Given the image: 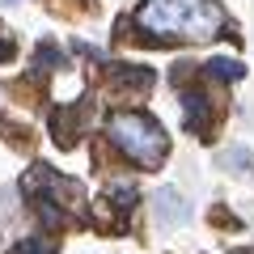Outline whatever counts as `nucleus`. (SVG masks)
<instances>
[{"instance_id":"obj_1","label":"nucleus","mask_w":254,"mask_h":254,"mask_svg":"<svg viewBox=\"0 0 254 254\" xmlns=\"http://www.w3.org/2000/svg\"><path fill=\"white\" fill-rule=\"evenodd\" d=\"M136 26L153 38H216L225 30V13L212 0H144L136 9Z\"/></svg>"},{"instance_id":"obj_2","label":"nucleus","mask_w":254,"mask_h":254,"mask_svg":"<svg viewBox=\"0 0 254 254\" xmlns=\"http://www.w3.org/2000/svg\"><path fill=\"white\" fill-rule=\"evenodd\" d=\"M106 136L115 140L119 153H127L140 170H157L161 157H165V148H170L161 123H157L153 115H140V110H119V115H110Z\"/></svg>"},{"instance_id":"obj_3","label":"nucleus","mask_w":254,"mask_h":254,"mask_svg":"<svg viewBox=\"0 0 254 254\" xmlns=\"http://www.w3.org/2000/svg\"><path fill=\"white\" fill-rule=\"evenodd\" d=\"M182 119H187V131L190 136H203L212 127V102H208V93L203 89H182Z\"/></svg>"},{"instance_id":"obj_4","label":"nucleus","mask_w":254,"mask_h":254,"mask_svg":"<svg viewBox=\"0 0 254 254\" xmlns=\"http://www.w3.org/2000/svg\"><path fill=\"white\" fill-rule=\"evenodd\" d=\"M203 68H208V76H220V81H242L246 76V64H237L233 55H216V60H208Z\"/></svg>"},{"instance_id":"obj_5","label":"nucleus","mask_w":254,"mask_h":254,"mask_svg":"<svg viewBox=\"0 0 254 254\" xmlns=\"http://www.w3.org/2000/svg\"><path fill=\"white\" fill-rule=\"evenodd\" d=\"M182 203H178V190L174 187H165L161 195H157V216H165V220H182Z\"/></svg>"},{"instance_id":"obj_6","label":"nucleus","mask_w":254,"mask_h":254,"mask_svg":"<svg viewBox=\"0 0 254 254\" xmlns=\"http://www.w3.org/2000/svg\"><path fill=\"white\" fill-rule=\"evenodd\" d=\"M106 195H110V203H115V208H123V212H131V208H136V187H131V182H123V178H119V182H110V190H106Z\"/></svg>"},{"instance_id":"obj_7","label":"nucleus","mask_w":254,"mask_h":254,"mask_svg":"<svg viewBox=\"0 0 254 254\" xmlns=\"http://www.w3.org/2000/svg\"><path fill=\"white\" fill-rule=\"evenodd\" d=\"M13 254H55V242L51 237H26V242H17Z\"/></svg>"},{"instance_id":"obj_8","label":"nucleus","mask_w":254,"mask_h":254,"mask_svg":"<svg viewBox=\"0 0 254 254\" xmlns=\"http://www.w3.org/2000/svg\"><path fill=\"white\" fill-rule=\"evenodd\" d=\"M38 64H43V68H60L64 51H55V43H43V47H38Z\"/></svg>"},{"instance_id":"obj_9","label":"nucleus","mask_w":254,"mask_h":254,"mask_svg":"<svg viewBox=\"0 0 254 254\" xmlns=\"http://www.w3.org/2000/svg\"><path fill=\"white\" fill-rule=\"evenodd\" d=\"M4 60H13V43H9V38H0V64H4Z\"/></svg>"},{"instance_id":"obj_10","label":"nucleus","mask_w":254,"mask_h":254,"mask_svg":"<svg viewBox=\"0 0 254 254\" xmlns=\"http://www.w3.org/2000/svg\"><path fill=\"white\" fill-rule=\"evenodd\" d=\"M229 254H254V246H242V250H229Z\"/></svg>"}]
</instances>
